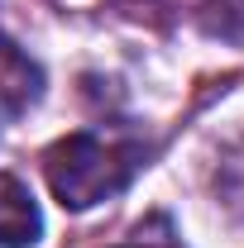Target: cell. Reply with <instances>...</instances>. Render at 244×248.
Segmentation results:
<instances>
[{
    "label": "cell",
    "instance_id": "6da1fadb",
    "mask_svg": "<svg viewBox=\"0 0 244 248\" xmlns=\"http://www.w3.org/2000/svg\"><path fill=\"white\" fill-rule=\"evenodd\" d=\"M144 167V143L134 139H101V134H67L43 157L48 191L67 210H91L129 186Z\"/></svg>",
    "mask_w": 244,
    "mask_h": 248
},
{
    "label": "cell",
    "instance_id": "7a4b0ae2",
    "mask_svg": "<svg viewBox=\"0 0 244 248\" xmlns=\"http://www.w3.org/2000/svg\"><path fill=\"white\" fill-rule=\"evenodd\" d=\"M43 100V67L0 33V120H19Z\"/></svg>",
    "mask_w": 244,
    "mask_h": 248
},
{
    "label": "cell",
    "instance_id": "3957f363",
    "mask_svg": "<svg viewBox=\"0 0 244 248\" xmlns=\"http://www.w3.org/2000/svg\"><path fill=\"white\" fill-rule=\"evenodd\" d=\"M38 234H43L38 201L29 196V186L19 177L0 172V248H34Z\"/></svg>",
    "mask_w": 244,
    "mask_h": 248
}]
</instances>
